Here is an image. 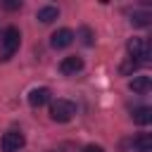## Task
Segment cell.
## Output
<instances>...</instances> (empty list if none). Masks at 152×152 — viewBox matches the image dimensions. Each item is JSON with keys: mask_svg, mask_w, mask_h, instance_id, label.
<instances>
[{"mask_svg": "<svg viewBox=\"0 0 152 152\" xmlns=\"http://www.w3.org/2000/svg\"><path fill=\"white\" fill-rule=\"evenodd\" d=\"M21 45V33L17 26H7L2 31V38H0V62H7L14 57V52L19 50Z\"/></svg>", "mask_w": 152, "mask_h": 152, "instance_id": "cell-1", "label": "cell"}, {"mask_svg": "<svg viewBox=\"0 0 152 152\" xmlns=\"http://www.w3.org/2000/svg\"><path fill=\"white\" fill-rule=\"evenodd\" d=\"M74 114H76V104H74L71 100L59 97V100H55V102L50 104V119L57 121V124H66V121H71Z\"/></svg>", "mask_w": 152, "mask_h": 152, "instance_id": "cell-2", "label": "cell"}, {"mask_svg": "<svg viewBox=\"0 0 152 152\" xmlns=\"http://www.w3.org/2000/svg\"><path fill=\"white\" fill-rule=\"evenodd\" d=\"M126 50H128L131 59L135 57V62H140V64L150 59V45H147L145 38H131V40L126 43Z\"/></svg>", "mask_w": 152, "mask_h": 152, "instance_id": "cell-3", "label": "cell"}, {"mask_svg": "<svg viewBox=\"0 0 152 152\" xmlns=\"http://www.w3.org/2000/svg\"><path fill=\"white\" fill-rule=\"evenodd\" d=\"M24 142H26V138H24V133H19V131H7L5 135H2V140H0V147H2V152H19L21 147H24Z\"/></svg>", "mask_w": 152, "mask_h": 152, "instance_id": "cell-4", "label": "cell"}, {"mask_svg": "<svg viewBox=\"0 0 152 152\" xmlns=\"http://www.w3.org/2000/svg\"><path fill=\"white\" fill-rule=\"evenodd\" d=\"M74 31L71 28H59V31H55L52 36H50V45L55 48V50H64V48H69L71 43H74Z\"/></svg>", "mask_w": 152, "mask_h": 152, "instance_id": "cell-5", "label": "cell"}, {"mask_svg": "<svg viewBox=\"0 0 152 152\" xmlns=\"http://www.w3.org/2000/svg\"><path fill=\"white\" fill-rule=\"evenodd\" d=\"M50 88H33L31 93H28V104L33 107V109H38V107H45L48 102H50Z\"/></svg>", "mask_w": 152, "mask_h": 152, "instance_id": "cell-6", "label": "cell"}, {"mask_svg": "<svg viewBox=\"0 0 152 152\" xmlns=\"http://www.w3.org/2000/svg\"><path fill=\"white\" fill-rule=\"evenodd\" d=\"M81 69H83V59L76 57V55H69V57H64V59L59 62V71H62L64 76H71V74H76V71H81Z\"/></svg>", "mask_w": 152, "mask_h": 152, "instance_id": "cell-7", "label": "cell"}, {"mask_svg": "<svg viewBox=\"0 0 152 152\" xmlns=\"http://www.w3.org/2000/svg\"><path fill=\"white\" fill-rule=\"evenodd\" d=\"M128 88H131L133 93H138V95H145V93L152 88V81H150V76H133V78L128 81Z\"/></svg>", "mask_w": 152, "mask_h": 152, "instance_id": "cell-8", "label": "cell"}, {"mask_svg": "<svg viewBox=\"0 0 152 152\" xmlns=\"http://www.w3.org/2000/svg\"><path fill=\"white\" fill-rule=\"evenodd\" d=\"M131 116H133V121H135V124H140V126L152 124V109H150V107H135Z\"/></svg>", "mask_w": 152, "mask_h": 152, "instance_id": "cell-9", "label": "cell"}, {"mask_svg": "<svg viewBox=\"0 0 152 152\" xmlns=\"http://www.w3.org/2000/svg\"><path fill=\"white\" fill-rule=\"evenodd\" d=\"M57 17H59V10H57L55 5H45V7L38 10V19H40L43 24H52Z\"/></svg>", "mask_w": 152, "mask_h": 152, "instance_id": "cell-10", "label": "cell"}, {"mask_svg": "<svg viewBox=\"0 0 152 152\" xmlns=\"http://www.w3.org/2000/svg\"><path fill=\"white\" fill-rule=\"evenodd\" d=\"M131 24H133V26H147V24H150V12H133Z\"/></svg>", "mask_w": 152, "mask_h": 152, "instance_id": "cell-11", "label": "cell"}, {"mask_svg": "<svg viewBox=\"0 0 152 152\" xmlns=\"http://www.w3.org/2000/svg\"><path fill=\"white\" fill-rule=\"evenodd\" d=\"M135 147L138 150H152V135L150 133H142L135 138Z\"/></svg>", "mask_w": 152, "mask_h": 152, "instance_id": "cell-12", "label": "cell"}, {"mask_svg": "<svg viewBox=\"0 0 152 152\" xmlns=\"http://www.w3.org/2000/svg\"><path fill=\"white\" fill-rule=\"evenodd\" d=\"M138 66H140V62H135V59H131V57H128V62H124V64H121V74H133Z\"/></svg>", "mask_w": 152, "mask_h": 152, "instance_id": "cell-13", "label": "cell"}, {"mask_svg": "<svg viewBox=\"0 0 152 152\" xmlns=\"http://www.w3.org/2000/svg\"><path fill=\"white\" fill-rule=\"evenodd\" d=\"M2 7H5V10H10V12L21 10V0H5V2H2Z\"/></svg>", "mask_w": 152, "mask_h": 152, "instance_id": "cell-14", "label": "cell"}, {"mask_svg": "<svg viewBox=\"0 0 152 152\" xmlns=\"http://www.w3.org/2000/svg\"><path fill=\"white\" fill-rule=\"evenodd\" d=\"M81 36H83V43H86V45H93V31H90L88 26L81 28Z\"/></svg>", "mask_w": 152, "mask_h": 152, "instance_id": "cell-15", "label": "cell"}, {"mask_svg": "<svg viewBox=\"0 0 152 152\" xmlns=\"http://www.w3.org/2000/svg\"><path fill=\"white\" fill-rule=\"evenodd\" d=\"M83 152H104V150H102L100 145H86V147H83Z\"/></svg>", "mask_w": 152, "mask_h": 152, "instance_id": "cell-16", "label": "cell"}, {"mask_svg": "<svg viewBox=\"0 0 152 152\" xmlns=\"http://www.w3.org/2000/svg\"><path fill=\"white\" fill-rule=\"evenodd\" d=\"M138 152H152V150H138Z\"/></svg>", "mask_w": 152, "mask_h": 152, "instance_id": "cell-17", "label": "cell"}]
</instances>
